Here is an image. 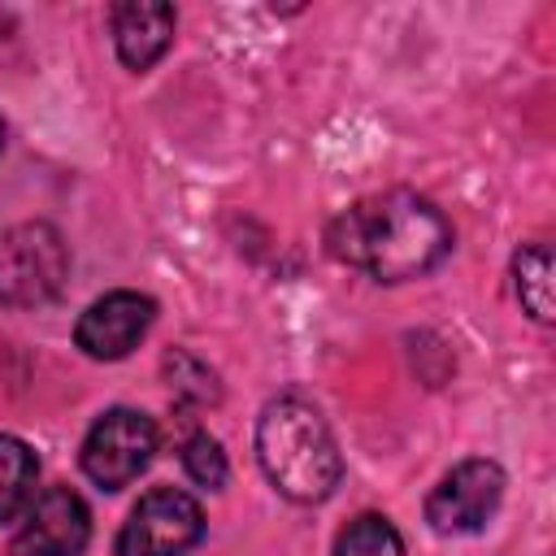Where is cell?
Here are the masks:
<instances>
[{
    "instance_id": "1",
    "label": "cell",
    "mask_w": 556,
    "mask_h": 556,
    "mask_svg": "<svg viewBox=\"0 0 556 556\" xmlns=\"http://www.w3.org/2000/svg\"><path fill=\"white\" fill-rule=\"evenodd\" d=\"M326 248L378 282H408L452 252V226L426 195L391 187L348 204L326 226Z\"/></svg>"
},
{
    "instance_id": "2",
    "label": "cell",
    "mask_w": 556,
    "mask_h": 556,
    "mask_svg": "<svg viewBox=\"0 0 556 556\" xmlns=\"http://www.w3.org/2000/svg\"><path fill=\"white\" fill-rule=\"evenodd\" d=\"M256 460L265 478L295 504H317L334 495L343 478V456L321 408L300 395H278L261 408Z\"/></svg>"
},
{
    "instance_id": "3",
    "label": "cell",
    "mask_w": 556,
    "mask_h": 556,
    "mask_svg": "<svg viewBox=\"0 0 556 556\" xmlns=\"http://www.w3.org/2000/svg\"><path fill=\"white\" fill-rule=\"evenodd\" d=\"M70 252L56 226L17 222L0 235V308H39L61 295Z\"/></svg>"
},
{
    "instance_id": "4",
    "label": "cell",
    "mask_w": 556,
    "mask_h": 556,
    "mask_svg": "<svg viewBox=\"0 0 556 556\" xmlns=\"http://www.w3.org/2000/svg\"><path fill=\"white\" fill-rule=\"evenodd\" d=\"M152 452L156 421L139 408H109L83 439V473L104 491H122L148 469Z\"/></svg>"
},
{
    "instance_id": "5",
    "label": "cell",
    "mask_w": 556,
    "mask_h": 556,
    "mask_svg": "<svg viewBox=\"0 0 556 556\" xmlns=\"http://www.w3.org/2000/svg\"><path fill=\"white\" fill-rule=\"evenodd\" d=\"M200 534H204L200 504L178 486H156L130 508L117 534V556H182L187 547L200 543Z\"/></svg>"
},
{
    "instance_id": "6",
    "label": "cell",
    "mask_w": 556,
    "mask_h": 556,
    "mask_svg": "<svg viewBox=\"0 0 556 556\" xmlns=\"http://www.w3.org/2000/svg\"><path fill=\"white\" fill-rule=\"evenodd\" d=\"M500 500H504V469L486 456H473L439 478V486L426 500V521L439 534H473L495 517Z\"/></svg>"
},
{
    "instance_id": "7",
    "label": "cell",
    "mask_w": 556,
    "mask_h": 556,
    "mask_svg": "<svg viewBox=\"0 0 556 556\" xmlns=\"http://www.w3.org/2000/svg\"><path fill=\"white\" fill-rule=\"evenodd\" d=\"M91 539V513L70 486H48L26 504V517L9 543L13 556H83Z\"/></svg>"
},
{
    "instance_id": "8",
    "label": "cell",
    "mask_w": 556,
    "mask_h": 556,
    "mask_svg": "<svg viewBox=\"0 0 556 556\" xmlns=\"http://www.w3.org/2000/svg\"><path fill=\"white\" fill-rule=\"evenodd\" d=\"M152 321H156V300L152 295L109 291L96 304H87V313L74 326V343L91 361H122L130 348H139V339L148 334Z\"/></svg>"
},
{
    "instance_id": "9",
    "label": "cell",
    "mask_w": 556,
    "mask_h": 556,
    "mask_svg": "<svg viewBox=\"0 0 556 556\" xmlns=\"http://www.w3.org/2000/svg\"><path fill=\"white\" fill-rule=\"evenodd\" d=\"M174 4H156V0H126L113 4V43L126 70H148L165 56V48L174 43Z\"/></svg>"
},
{
    "instance_id": "10",
    "label": "cell",
    "mask_w": 556,
    "mask_h": 556,
    "mask_svg": "<svg viewBox=\"0 0 556 556\" xmlns=\"http://www.w3.org/2000/svg\"><path fill=\"white\" fill-rule=\"evenodd\" d=\"M39 460L17 434H0V521H13L35 500Z\"/></svg>"
},
{
    "instance_id": "11",
    "label": "cell",
    "mask_w": 556,
    "mask_h": 556,
    "mask_svg": "<svg viewBox=\"0 0 556 556\" xmlns=\"http://www.w3.org/2000/svg\"><path fill=\"white\" fill-rule=\"evenodd\" d=\"M513 287L521 308L534 321H552V248L547 243H530L513 256Z\"/></svg>"
},
{
    "instance_id": "12",
    "label": "cell",
    "mask_w": 556,
    "mask_h": 556,
    "mask_svg": "<svg viewBox=\"0 0 556 556\" xmlns=\"http://www.w3.org/2000/svg\"><path fill=\"white\" fill-rule=\"evenodd\" d=\"M334 556H404V539L382 513H361L339 530Z\"/></svg>"
},
{
    "instance_id": "13",
    "label": "cell",
    "mask_w": 556,
    "mask_h": 556,
    "mask_svg": "<svg viewBox=\"0 0 556 556\" xmlns=\"http://www.w3.org/2000/svg\"><path fill=\"white\" fill-rule=\"evenodd\" d=\"M182 469H187L191 482H200V486H208V491L226 486V473H230L226 452H222V443H217L213 434H191V439L182 443Z\"/></svg>"
},
{
    "instance_id": "14",
    "label": "cell",
    "mask_w": 556,
    "mask_h": 556,
    "mask_svg": "<svg viewBox=\"0 0 556 556\" xmlns=\"http://www.w3.org/2000/svg\"><path fill=\"white\" fill-rule=\"evenodd\" d=\"M0 143H4V122H0Z\"/></svg>"
}]
</instances>
